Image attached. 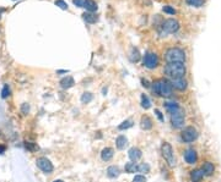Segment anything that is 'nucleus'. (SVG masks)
I'll list each match as a JSON object with an SVG mask.
<instances>
[{"mask_svg":"<svg viewBox=\"0 0 221 182\" xmlns=\"http://www.w3.org/2000/svg\"><path fill=\"white\" fill-rule=\"evenodd\" d=\"M172 88H176L177 91H184L187 88V81L184 78H176L171 81Z\"/></svg>","mask_w":221,"mask_h":182,"instance_id":"11","label":"nucleus"},{"mask_svg":"<svg viewBox=\"0 0 221 182\" xmlns=\"http://www.w3.org/2000/svg\"><path fill=\"white\" fill-rule=\"evenodd\" d=\"M136 166H138V165H135V163H127L125 166H124V170H125V172H128V174H134L135 171H138Z\"/></svg>","mask_w":221,"mask_h":182,"instance_id":"25","label":"nucleus"},{"mask_svg":"<svg viewBox=\"0 0 221 182\" xmlns=\"http://www.w3.org/2000/svg\"><path fill=\"white\" fill-rule=\"evenodd\" d=\"M9 96H10V88H9L8 84H5V86L3 87V89H1V98L6 99Z\"/></svg>","mask_w":221,"mask_h":182,"instance_id":"32","label":"nucleus"},{"mask_svg":"<svg viewBox=\"0 0 221 182\" xmlns=\"http://www.w3.org/2000/svg\"><path fill=\"white\" fill-rule=\"evenodd\" d=\"M144 66L149 70H154L159 66V56L155 53H146L144 56Z\"/></svg>","mask_w":221,"mask_h":182,"instance_id":"7","label":"nucleus"},{"mask_svg":"<svg viewBox=\"0 0 221 182\" xmlns=\"http://www.w3.org/2000/svg\"><path fill=\"white\" fill-rule=\"evenodd\" d=\"M181 138L184 143H192L198 138V131L194 128V127H187L183 130L182 135H181Z\"/></svg>","mask_w":221,"mask_h":182,"instance_id":"6","label":"nucleus"},{"mask_svg":"<svg viewBox=\"0 0 221 182\" xmlns=\"http://www.w3.org/2000/svg\"><path fill=\"white\" fill-rule=\"evenodd\" d=\"M136 169H138V171L141 172V174H147V172H150V165L146 164V163H141L140 165L136 166Z\"/></svg>","mask_w":221,"mask_h":182,"instance_id":"27","label":"nucleus"},{"mask_svg":"<svg viewBox=\"0 0 221 182\" xmlns=\"http://www.w3.org/2000/svg\"><path fill=\"white\" fill-rule=\"evenodd\" d=\"M179 29V23L175 18H168L162 23L161 28H160V36L161 37H166L170 33H176Z\"/></svg>","mask_w":221,"mask_h":182,"instance_id":"4","label":"nucleus"},{"mask_svg":"<svg viewBox=\"0 0 221 182\" xmlns=\"http://www.w3.org/2000/svg\"><path fill=\"white\" fill-rule=\"evenodd\" d=\"M1 12H3V9H0V16H1Z\"/></svg>","mask_w":221,"mask_h":182,"instance_id":"41","label":"nucleus"},{"mask_svg":"<svg viewBox=\"0 0 221 182\" xmlns=\"http://www.w3.org/2000/svg\"><path fill=\"white\" fill-rule=\"evenodd\" d=\"M152 92L156 96L165 97V98H170L172 96V84L167 80H157L152 83Z\"/></svg>","mask_w":221,"mask_h":182,"instance_id":"2","label":"nucleus"},{"mask_svg":"<svg viewBox=\"0 0 221 182\" xmlns=\"http://www.w3.org/2000/svg\"><path fill=\"white\" fill-rule=\"evenodd\" d=\"M25 148L27 149V150H29V152H37L38 149H39V147L37 145V143H33V142H26L25 143Z\"/></svg>","mask_w":221,"mask_h":182,"instance_id":"26","label":"nucleus"},{"mask_svg":"<svg viewBox=\"0 0 221 182\" xmlns=\"http://www.w3.org/2000/svg\"><path fill=\"white\" fill-rule=\"evenodd\" d=\"M187 4H189L191 6H194V7H200L203 4H204V0H186Z\"/></svg>","mask_w":221,"mask_h":182,"instance_id":"30","label":"nucleus"},{"mask_svg":"<svg viewBox=\"0 0 221 182\" xmlns=\"http://www.w3.org/2000/svg\"><path fill=\"white\" fill-rule=\"evenodd\" d=\"M53 182H64V181H61V180H55V181H53Z\"/></svg>","mask_w":221,"mask_h":182,"instance_id":"40","label":"nucleus"},{"mask_svg":"<svg viewBox=\"0 0 221 182\" xmlns=\"http://www.w3.org/2000/svg\"><path fill=\"white\" fill-rule=\"evenodd\" d=\"M129 59H130L132 62H138L140 60V53H139V50L136 48H132L130 54H129Z\"/></svg>","mask_w":221,"mask_h":182,"instance_id":"23","label":"nucleus"},{"mask_svg":"<svg viewBox=\"0 0 221 182\" xmlns=\"http://www.w3.org/2000/svg\"><path fill=\"white\" fill-rule=\"evenodd\" d=\"M203 177H204L203 170H200V169H195V170H192L191 171L192 182H202Z\"/></svg>","mask_w":221,"mask_h":182,"instance_id":"14","label":"nucleus"},{"mask_svg":"<svg viewBox=\"0 0 221 182\" xmlns=\"http://www.w3.org/2000/svg\"><path fill=\"white\" fill-rule=\"evenodd\" d=\"M113 155H114V150L112 148L107 147V148H103L102 152H101V159L103 161H109L113 158Z\"/></svg>","mask_w":221,"mask_h":182,"instance_id":"15","label":"nucleus"},{"mask_svg":"<svg viewBox=\"0 0 221 182\" xmlns=\"http://www.w3.org/2000/svg\"><path fill=\"white\" fill-rule=\"evenodd\" d=\"M141 106L145 110L151 108V101H150V99H149V97H147L146 94H141Z\"/></svg>","mask_w":221,"mask_h":182,"instance_id":"24","label":"nucleus"},{"mask_svg":"<svg viewBox=\"0 0 221 182\" xmlns=\"http://www.w3.org/2000/svg\"><path fill=\"white\" fill-rule=\"evenodd\" d=\"M184 159H186V161L188 163V164H195L197 163V159H198V155H197V152L194 150V149H187L186 152H184Z\"/></svg>","mask_w":221,"mask_h":182,"instance_id":"10","label":"nucleus"},{"mask_svg":"<svg viewBox=\"0 0 221 182\" xmlns=\"http://www.w3.org/2000/svg\"><path fill=\"white\" fill-rule=\"evenodd\" d=\"M161 152H162V156L165 158V160L167 161V164L171 168H175V165H176V158L173 155L172 145L168 142H163L161 145Z\"/></svg>","mask_w":221,"mask_h":182,"instance_id":"5","label":"nucleus"},{"mask_svg":"<svg viewBox=\"0 0 221 182\" xmlns=\"http://www.w3.org/2000/svg\"><path fill=\"white\" fill-rule=\"evenodd\" d=\"M74 84H75V81H74V78L71 76H66V77L60 80V87L63 89H69V88L74 87Z\"/></svg>","mask_w":221,"mask_h":182,"instance_id":"13","label":"nucleus"},{"mask_svg":"<svg viewBox=\"0 0 221 182\" xmlns=\"http://www.w3.org/2000/svg\"><path fill=\"white\" fill-rule=\"evenodd\" d=\"M186 71L187 70H186L184 62H168L163 69L165 75L172 80L183 78L186 75Z\"/></svg>","mask_w":221,"mask_h":182,"instance_id":"1","label":"nucleus"},{"mask_svg":"<svg viewBox=\"0 0 221 182\" xmlns=\"http://www.w3.org/2000/svg\"><path fill=\"white\" fill-rule=\"evenodd\" d=\"M133 126V121L132 120H125V121H123L119 126H118V130L119 131H124V130H128V128H130Z\"/></svg>","mask_w":221,"mask_h":182,"instance_id":"28","label":"nucleus"},{"mask_svg":"<svg viewBox=\"0 0 221 182\" xmlns=\"http://www.w3.org/2000/svg\"><path fill=\"white\" fill-rule=\"evenodd\" d=\"M163 105H165L166 110L170 114H175V112L179 111V105L177 103H175V101H166Z\"/></svg>","mask_w":221,"mask_h":182,"instance_id":"17","label":"nucleus"},{"mask_svg":"<svg viewBox=\"0 0 221 182\" xmlns=\"http://www.w3.org/2000/svg\"><path fill=\"white\" fill-rule=\"evenodd\" d=\"M140 126L143 130H145V131H149V130H151L152 128V120L146 116V115H144L143 117H141V120H140Z\"/></svg>","mask_w":221,"mask_h":182,"instance_id":"16","label":"nucleus"},{"mask_svg":"<svg viewBox=\"0 0 221 182\" xmlns=\"http://www.w3.org/2000/svg\"><path fill=\"white\" fill-rule=\"evenodd\" d=\"M21 112H22L24 115H27L29 112V105L27 103H24V104L21 105Z\"/></svg>","mask_w":221,"mask_h":182,"instance_id":"34","label":"nucleus"},{"mask_svg":"<svg viewBox=\"0 0 221 182\" xmlns=\"http://www.w3.org/2000/svg\"><path fill=\"white\" fill-rule=\"evenodd\" d=\"M120 175V170L118 166L116 165H112V166H109V168L107 169V176L108 177H111V179H116Z\"/></svg>","mask_w":221,"mask_h":182,"instance_id":"21","label":"nucleus"},{"mask_svg":"<svg viewBox=\"0 0 221 182\" xmlns=\"http://www.w3.org/2000/svg\"><path fill=\"white\" fill-rule=\"evenodd\" d=\"M73 4L76 5L77 7H84L86 4V0H73Z\"/></svg>","mask_w":221,"mask_h":182,"instance_id":"36","label":"nucleus"},{"mask_svg":"<svg viewBox=\"0 0 221 182\" xmlns=\"http://www.w3.org/2000/svg\"><path fill=\"white\" fill-rule=\"evenodd\" d=\"M133 182H146V177L143 175H136V176H134Z\"/></svg>","mask_w":221,"mask_h":182,"instance_id":"35","label":"nucleus"},{"mask_svg":"<svg viewBox=\"0 0 221 182\" xmlns=\"http://www.w3.org/2000/svg\"><path fill=\"white\" fill-rule=\"evenodd\" d=\"M155 114H156V116H157V117H159V120H160V121H163V120H165V119H163V116H162V112L160 111V110H159V109H155Z\"/></svg>","mask_w":221,"mask_h":182,"instance_id":"37","label":"nucleus"},{"mask_svg":"<svg viewBox=\"0 0 221 182\" xmlns=\"http://www.w3.org/2000/svg\"><path fill=\"white\" fill-rule=\"evenodd\" d=\"M165 60L167 62H184L186 53L181 48H170L165 53Z\"/></svg>","mask_w":221,"mask_h":182,"instance_id":"3","label":"nucleus"},{"mask_svg":"<svg viewBox=\"0 0 221 182\" xmlns=\"http://www.w3.org/2000/svg\"><path fill=\"white\" fill-rule=\"evenodd\" d=\"M58 7H60L61 10H68V4L64 1V0H55V2H54Z\"/></svg>","mask_w":221,"mask_h":182,"instance_id":"33","label":"nucleus"},{"mask_svg":"<svg viewBox=\"0 0 221 182\" xmlns=\"http://www.w3.org/2000/svg\"><path fill=\"white\" fill-rule=\"evenodd\" d=\"M128 155H129V158H130L132 161H138V160H140V158L143 156V153H141V150H140L139 148L133 147V148L129 149Z\"/></svg>","mask_w":221,"mask_h":182,"instance_id":"12","label":"nucleus"},{"mask_svg":"<svg viewBox=\"0 0 221 182\" xmlns=\"http://www.w3.org/2000/svg\"><path fill=\"white\" fill-rule=\"evenodd\" d=\"M5 149H6V147H5V145H0V154H4Z\"/></svg>","mask_w":221,"mask_h":182,"instance_id":"38","label":"nucleus"},{"mask_svg":"<svg viewBox=\"0 0 221 182\" xmlns=\"http://www.w3.org/2000/svg\"><path fill=\"white\" fill-rule=\"evenodd\" d=\"M92 99H93V96H92L91 93H88V92H85V93L81 96V101H82L84 104H88Z\"/></svg>","mask_w":221,"mask_h":182,"instance_id":"29","label":"nucleus"},{"mask_svg":"<svg viewBox=\"0 0 221 182\" xmlns=\"http://www.w3.org/2000/svg\"><path fill=\"white\" fill-rule=\"evenodd\" d=\"M36 165L41 169L44 174H52L53 170H54V166H53V164L50 163V160L47 159V158H44V156L37 158V160H36Z\"/></svg>","mask_w":221,"mask_h":182,"instance_id":"8","label":"nucleus"},{"mask_svg":"<svg viewBox=\"0 0 221 182\" xmlns=\"http://www.w3.org/2000/svg\"><path fill=\"white\" fill-rule=\"evenodd\" d=\"M127 144H128V140H127L125 136H123V135L118 136L117 140H116V145H117V148L119 150H123L127 147Z\"/></svg>","mask_w":221,"mask_h":182,"instance_id":"18","label":"nucleus"},{"mask_svg":"<svg viewBox=\"0 0 221 182\" xmlns=\"http://www.w3.org/2000/svg\"><path fill=\"white\" fill-rule=\"evenodd\" d=\"M171 124L175 128H179L184 124V114L181 111H177L175 114H171Z\"/></svg>","mask_w":221,"mask_h":182,"instance_id":"9","label":"nucleus"},{"mask_svg":"<svg viewBox=\"0 0 221 182\" xmlns=\"http://www.w3.org/2000/svg\"><path fill=\"white\" fill-rule=\"evenodd\" d=\"M141 82H143V86H144V87H149V86H150V84H149V82H147L146 80H141Z\"/></svg>","mask_w":221,"mask_h":182,"instance_id":"39","label":"nucleus"},{"mask_svg":"<svg viewBox=\"0 0 221 182\" xmlns=\"http://www.w3.org/2000/svg\"><path fill=\"white\" fill-rule=\"evenodd\" d=\"M162 11L165 12V14H168V15H176V9H173L172 6H170V5H165L163 7H162Z\"/></svg>","mask_w":221,"mask_h":182,"instance_id":"31","label":"nucleus"},{"mask_svg":"<svg viewBox=\"0 0 221 182\" xmlns=\"http://www.w3.org/2000/svg\"><path fill=\"white\" fill-rule=\"evenodd\" d=\"M84 9H86L87 12H95V11H97L98 6H97L96 1H93V0H86V4L84 6Z\"/></svg>","mask_w":221,"mask_h":182,"instance_id":"22","label":"nucleus"},{"mask_svg":"<svg viewBox=\"0 0 221 182\" xmlns=\"http://www.w3.org/2000/svg\"><path fill=\"white\" fill-rule=\"evenodd\" d=\"M82 18L87 23H96L98 21V16L95 15L93 12H85V14L82 15Z\"/></svg>","mask_w":221,"mask_h":182,"instance_id":"20","label":"nucleus"},{"mask_svg":"<svg viewBox=\"0 0 221 182\" xmlns=\"http://www.w3.org/2000/svg\"><path fill=\"white\" fill-rule=\"evenodd\" d=\"M203 174L206 175V176H211L213 174H214V171H215V166H214V164L213 163H210V161H206L205 164L203 165Z\"/></svg>","mask_w":221,"mask_h":182,"instance_id":"19","label":"nucleus"}]
</instances>
